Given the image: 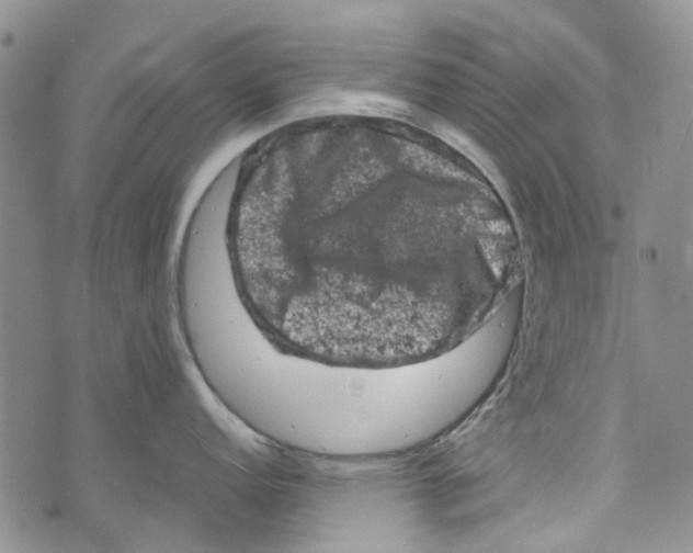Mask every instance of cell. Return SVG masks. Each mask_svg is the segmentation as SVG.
Instances as JSON below:
<instances>
[{
    "label": "cell",
    "mask_w": 693,
    "mask_h": 553,
    "mask_svg": "<svg viewBox=\"0 0 693 553\" xmlns=\"http://www.w3.org/2000/svg\"><path fill=\"white\" fill-rule=\"evenodd\" d=\"M384 139L365 125L283 135L241 169L232 270L288 351L393 365L432 354L458 324L468 282L419 264L401 240L400 169Z\"/></svg>",
    "instance_id": "cell-1"
}]
</instances>
